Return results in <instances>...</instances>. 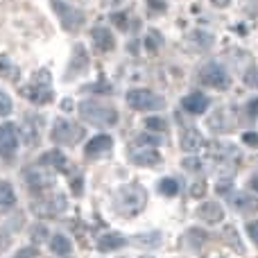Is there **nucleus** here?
<instances>
[{
  "label": "nucleus",
  "mask_w": 258,
  "mask_h": 258,
  "mask_svg": "<svg viewBox=\"0 0 258 258\" xmlns=\"http://www.w3.org/2000/svg\"><path fill=\"white\" fill-rule=\"evenodd\" d=\"M156 188H159V192L161 195H165V197H174L179 192V183H177V179H172V177L161 179Z\"/></svg>",
  "instance_id": "nucleus-26"
},
{
  "label": "nucleus",
  "mask_w": 258,
  "mask_h": 258,
  "mask_svg": "<svg viewBox=\"0 0 258 258\" xmlns=\"http://www.w3.org/2000/svg\"><path fill=\"white\" fill-rule=\"evenodd\" d=\"M222 236H224V240H227L229 245H231V242H233V247H236V251H238V254H242V251H245V249H242V242H240V238H238V233H236V229H233V227H227V229H224V233H222Z\"/></svg>",
  "instance_id": "nucleus-27"
},
{
  "label": "nucleus",
  "mask_w": 258,
  "mask_h": 258,
  "mask_svg": "<svg viewBox=\"0 0 258 258\" xmlns=\"http://www.w3.org/2000/svg\"><path fill=\"white\" fill-rule=\"evenodd\" d=\"M251 188H254V190L258 192V174H256V177H254V179H251Z\"/></svg>",
  "instance_id": "nucleus-49"
},
{
  "label": "nucleus",
  "mask_w": 258,
  "mask_h": 258,
  "mask_svg": "<svg viewBox=\"0 0 258 258\" xmlns=\"http://www.w3.org/2000/svg\"><path fill=\"white\" fill-rule=\"evenodd\" d=\"M63 109H66V111H71V109H73V102H71V100H66V102H63Z\"/></svg>",
  "instance_id": "nucleus-50"
},
{
  "label": "nucleus",
  "mask_w": 258,
  "mask_h": 258,
  "mask_svg": "<svg viewBox=\"0 0 258 258\" xmlns=\"http://www.w3.org/2000/svg\"><path fill=\"white\" fill-rule=\"evenodd\" d=\"M229 204L238 213H258V197L249 195V192H233V195H229Z\"/></svg>",
  "instance_id": "nucleus-11"
},
{
  "label": "nucleus",
  "mask_w": 258,
  "mask_h": 258,
  "mask_svg": "<svg viewBox=\"0 0 258 258\" xmlns=\"http://www.w3.org/2000/svg\"><path fill=\"white\" fill-rule=\"evenodd\" d=\"M82 136H84V129L75 125V122L66 120V118H59L52 127V141L61 143V145H75Z\"/></svg>",
  "instance_id": "nucleus-7"
},
{
  "label": "nucleus",
  "mask_w": 258,
  "mask_h": 258,
  "mask_svg": "<svg viewBox=\"0 0 258 258\" xmlns=\"http://www.w3.org/2000/svg\"><path fill=\"white\" fill-rule=\"evenodd\" d=\"M86 66H89V54H86V50L82 48V45H75V48H73L71 68H68L66 77H75L77 73H82V71H84Z\"/></svg>",
  "instance_id": "nucleus-18"
},
{
  "label": "nucleus",
  "mask_w": 258,
  "mask_h": 258,
  "mask_svg": "<svg viewBox=\"0 0 258 258\" xmlns=\"http://www.w3.org/2000/svg\"><path fill=\"white\" fill-rule=\"evenodd\" d=\"M18 150V129L14 122H5L0 125V156L3 159H12Z\"/></svg>",
  "instance_id": "nucleus-9"
},
{
  "label": "nucleus",
  "mask_w": 258,
  "mask_h": 258,
  "mask_svg": "<svg viewBox=\"0 0 258 258\" xmlns=\"http://www.w3.org/2000/svg\"><path fill=\"white\" fill-rule=\"evenodd\" d=\"M204 192H206V181H202V179L190 186V195L192 197H204Z\"/></svg>",
  "instance_id": "nucleus-35"
},
{
  "label": "nucleus",
  "mask_w": 258,
  "mask_h": 258,
  "mask_svg": "<svg viewBox=\"0 0 258 258\" xmlns=\"http://www.w3.org/2000/svg\"><path fill=\"white\" fill-rule=\"evenodd\" d=\"M111 21L118 23V27H120V30H127V18H125V14H113Z\"/></svg>",
  "instance_id": "nucleus-44"
},
{
  "label": "nucleus",
  "mask_w": 258,
  "mask_h": 258,
  "mask_svg": "<svg viewBox=\"0 0 258 258\" xmlns=\"http://www.w3.org/2000/svg\"><path fill=\"white\" fill-rule=\"evenodd\" d=\"M91 36H93V41H95V48L102 50V52H109V50H113V45H116V39H113L111 30H109V27H104V25L93 27Z\"/></svg>",
  "instance_id": "nucleus-16"
},
{
  "label": "nucleus",
  "mask_w": 258,
  "mask_h": 258,
  "mask_svg": "<svg viewBox=\"0 0 258 258\" xmlns=\"http://www.w3.org/2000/svg\"><path fill=\"white\" fill-rule=\"evenodd\" d=\"M30 238H32V242H43L45 238H48V227L45 224H34L32 227V231H30Z\"/></svg>",
  "instance_id": "nucleus-29"
},
{
  "label": "nucleus",
  "mask_w": 258,
  "mask_h": 258,
  "mask_svg": "<svg viewBox=\"0 0 258 258\" xmlns=\"http://www.w3.org/2000/svg\"><path fill=\"white\" fill-rule=\"evenodd\" d=\"M16 204V192L9 181H0V213H7Z\"/></svg>",
  "instance_id": "nucleus-19"
},
{
  "label": "nucleus",
  "mask_w": 258,
  "mask_h": 258,
  "mask_svg": "<svg viewBox=\"0 0 258 258\" xmlns=\"http://www.w3.org/2000/svg\"><path fill=\"white\" fill-rule=\"evenodd\" d=\"M23 179H25L27 188L34 192H43L45 188L54 186V174L50 172L45 165H34V168H27L23 172Z\"/></svg>",
  "instance_id": "nucleus-6"
},
{
  "label": "nucleus",
  "mask_w": 258,
  "mask_h": 258,
  "mask_svg": "<svg viewBox=\"0 0 258 258\" xmlns=\"http://www.w3.org/2000/svg\"><path fill=\"white\" fill-rule=\"evenodd\" d=\"M127 245V238L118 231H109L104 236L98 238V251L102 254H109V251H116V249H122Z\"/></svg>",
  "instance_id": "nucleus-12"
},
{
  "label": "nucleus",
  "mask_w": 258,
  "mask_h": 258,
  "mask_svg": "<svg viewBox=\"0 0 258 258\" xmlns=\"http://www.w3.org/2000/svg\"><path fill=\"white\" fill-rule=\"evenodd\" d=\"M197 215L209 224H218L224 220V209L218 202H206V204H202L200 209H197Z\"/></svg>",
  "instance_id": "nucleus-14"
},
{
  "label": "nucleus",
  "mask_w": 258,
  "mask_h": 258,
  "mask_svg": "<svg viewBox=\"0 0 258 258\" xmlns=\"http://www.w3.org/2000/svg\"><path fill=\"white\" fill-rule=\"evenodd\" d=\"M36 254H39V249H34V247H23L16 254V258H34Z\"/></svg>",
  "instance_id": "nucleus-40"
},
{
  "label": "nucleus",
  "mask_w": 258,
  "mask_h": 258,
  "mask_svg": "<svg viewBox=\"0 0 258 258\" xmlns=\"http://www.w3.org/2000/svg\"><path fill=\"white\" fill-rule=\"evenodd\" d=\"M41 165H45V168H57V170H61V168H66V156L61 154L59 150H50V152H45L43 156H41Z\"/></svg>",
  "instance_id": "nucleus-25"
},
{
  "label": "nucleus",
  "mask_w": 258,
  "mask_h": 258,
  "mask_svg": "<svg viewBox=\"0 0 258 258\" xmlns=\"http://www.w3.org/2000/svg\"><path fill=\"white\" fill-rule=\"evenodd\" d=\"M242 9L251 16H258V0H242Z\"/></svg>",
  "instance_id": "nucleus-36"
},
{
  "label": "nucleus",
  "mask_w": 258,
  "mask_h": 258,
  "mask_svg": "<svg viewBox=\"0 0 258 258\" xmlns=\"http://www.w3.org/2000/svg\"><path fill=\"white\" fill-rule=\"evenodd\" d=\"M183 168L186 170H190V172H195V170H200L202 168V163H200V159H183Z\"/></svg>",
  "instance_id": "nucleus-39"
},
{
  "label": "nucleus",
  "mask_w": 258,
  "mask_h": 258,
  "mask_svg": "<svg viewBox=\"0 0 258 258\" xmlns=\"http://www.w3.org/2000/svg\"><path fill=\"white\" fill-rule=\"evenodd\" d=\"M127 104L136 111H159L165 107V100L147 89H134L127 93Z\"/></svg>",
  "instance_id": "nucleus-4"
},
{
  "label": "nucleus",
  "mask_w": 258,
  "mask_h": 258,
  "mask_svg": "<svg viewBox=\"0 0 258 258\" xmlns=\"http://www.w3.org/2000/svg\"><path fill=\"white\" fill-rule=\"evenodd\" d=\"M73 192H75V195H80V192H82V177L73 181Z\"/></svg>",
  "instance_id": "nucleus-46"
},
{
  "label": "nucleus",
  "mask_w": 258,
  "mask_h": 258,
  "mask_svg": "<svg viewBox=\"0 0 258 258\" xmlns=\"http://www.w3.org/2000/svg\"><path fill=\"white\" fill-rule=\"evenodd\" d=\"M50 5H52L54 14L59 16V21H61V25L66 32H77L82 25H84V12L61 3V0H50Z\"/></svg>",
  "instance_id": "nucleus-5"
},
{
  "label": "nucleus",
  "mask_w": 258,
  "mask_h": 258,
  "mask_svg": "<svg viewBox=\"0 0 258 258\" xmlns=\"http://www.w3.org/2000/svg\"><path fill=\"white\" fill-rule=\"evenodd\" d=\"M247 231H249V238H251V240H254L256 245H258V220H256V222H249V224H247Z\"/></svg>",
  "instance_id": "nucleus-43"
},
{
  "label": "nucleus",
  "mask_w": 258,
  "mask_h": 258,
  "mask_svg": "<svg viewBox=\"0 0 258 258\" xmlns=\"http://www.w3.org/2000/svg\"><path fill=\"white\" fill-rule=\"evenodd\" d=\"M245 82H247V86H254V89H258V68H251V71H247Z\"/></svg>",
  "instance_id": "nucleus-37"
},
{
  "label": "nucleus",
  "mask_w": 258,
  "mask_h": 258,
  "mask_svg": "<svg viewBox=\"0 0 258 258\" xmlns=\"http://www.w3.org/2000/svg\"><path fill=\"white\" fill-rule=\"evenodd\" d=\"M0 77H18V71H16V66H14L9 59H5V57H0Z\"/></svg>",
  "instance_id": "nucleus-28"
},
{
  "label": "nucleus",
  "mask_w": 258,
  "mask_h": 258,
  "mask_svg": "<svg viewBox=\"0 0 258 258\" xmlns=\"http://www.w3.org/2000/svg\"><path fill=\"white\" fill-rule=\"evenodd\" d=\"M159 45H161V34H159V32H150V34H147V50H152V52H154Z\"/></svg>",
  "instance_id": "nucleus-33"
},
{
  "label": "nucleus",
  "mask_w": 258,
  "mask_h": 258,
  "mask_svg": "<svg viewBox=\"0 0 258 258\" xmlns=\"http://www.w3.org/2000/svg\"><path fill=\"white\" fill-rule=\"evenodd\" d=\"M41 118L30 113V116L23 120V141L25 145H36L39 143V132H41Z\"/></svg>",
  "instance_id": "nucleus-15"
},
{
  "label": "nucleus",
  "mask_w": 258,
  "mask_h": 258,
  "mask_svg": "<svg viewBox=\"0 0 258 258\" xmlns=\"http://www.w3.org/2000/svg\"><path fill=\"white\" fill-rule=\"evenodd\" d=\"M247 113H249L251 118H258V98H254V100H249V102H247Z\"/></svg>",
  "instance_id": "nucleus-41"
},
{
  "label": "nucleus",
  "mask_w": 258,
  "mask_h": 258,
  "mask_svg": "<svg viewBox=\"0 0 258 258\" xmlns=\"http://www.w3.org/2000/svg\"><path fill=\"white\" fill-rule=\"evenodd\" d=\"M242 141H245V145H249V147H258V132L242 134Z\"/></svg>",
  "instance_id": "nucleus-38"
},
{
  "label": "nucleus",
  "mask_w": 258,
  "mask_h": 258,
  "mask_svg": "<svg viewBox=\"0 0 258 258\" xmlns=\"http://www.w3.org/2000/svg\"><path fill=\"white\" fill-rule=\"evenodd\" d=\"M147 7H150V14H163L165 12L163 0H147Z\"/></svg>",
  "instance_id": "nucleus-34"
},
{
  "label": "nucleus",
  "mask_w": 258,
  "mask_h": 258,
  "mask_svg": "<svg viewBox=\"0 0 258 258\" xmlns=\"http://www.w3.org/2000/svg\"><path fill=\"white\" fill-rule=\"evenodd\" d=\"M12 109H14L12 98H9L7 93H3V91H0V118H3V116H9V113H12Z\"/></svg>",
  "instance_id": "nucleus-31"
},
{
  "label": "nucleus",
  "mask_w": 258,
  "mask_h": 258,
  "mask_svg": "<svg viewBox=\"0 0 258 258\" xmlns=\"http://www.w3.org/2000/svg\"><path fill=\"white\" fill-rule=\"evenodd\" d=\"M159 138L156 136H138V145H159Z\"/></svg>",
  "instance_id": "nucleus-42"
},
{
  "label": "nucleus",
  "mask_w": 258,
  "mask_h": 258,
  "mask_svg": "<svg viewBox=\"0 0 258 258\" xmlns=\"http://www.w3.org/2000/svg\"><path fill=\"white\" fill-rule=\"evenodd\" d=\"M145 202H147L145 190L141 186H136V183H132V186H125L116 192L113 204H116V211L120 215H136L145 206Z\"/></svg>",
  "instance_id": "nucleus-3"
},
{
  "label": "nucleus",
  "mask_w": 258,
  "mask_h": 258,
  "mask_svg": "<svg viewBox=\"0 0 258 258\" xmlns=\"http://www.w3.org/2000/svg\"><path fill=\"white\" fill-rule=\"evenodd\" d=\"M183 109H186L188 113H195V116H200V113H204L206 109H209V98H206L204 93H190L186 95V98L181 100Z\"/></svg>",
  "instance_id": "nucleus-17"
},
{
  "label": "nucleus",
  "mask_w": 258,
  "mask_h": 258,
  "mask_svg": "<svg viewBox=\"0 0 258 258\" xmlns=\"http://www.w3.org/2000/svg\"><path fill=\"white\" fill-rule=\"evenodd\" d=\"M134 245L143 247V249H152V247H156L161 242V233L159 231H147V233H138V236L132 238Z\"/></svg>",
  "instance_id": "nucleus-24"
},
{
  "label": "nucleus",
  "mask_w": 258,
  "mask_h": 258,
  "mask_svg": "<svg viewBox=\"0 0 258 258\" xmlns=\"http://www.w3.org/2000/svg\"><path fill=\"white\" fill-rule=\"evenodd\" d=\"M73 249L71 240H68V236H63V233H54L52 238H50V251L57 256H68Z\"/></svg>",
  "instance_id": "nucleus-23"
},
{
  "label": "nucleus",
  "mask_w": 258,
  "mask_h": 258,
  "mask_svg": "<svg viewBox=\"0 0 258 258\" xmlns=\"http://www.w3.org/2000/svg\"><path fill=\"white\" fill-rule=\"evenodd\" d=\"M202 145H204V138H202V134L197 132V129H186V132L181 134V150L183 152H197Z\"/></svg>",
  "instance_id": "nucleus-20"
},
{
  "label": "nucleus",
  "mask_w": 258,
  "mask_h": 258,
  "mask_svg": "<svg viewBox=\"0 0 258 258\" xmlns=\"http://www.w3.org/2000/svg\"><path fill=\"white\" fill-rule=\"evenodd\" d=\"M211 3H213L215 7H227V5H229V0H211Z\"/></svg>",
  "instance_id": "nucleus-48"
},
{
  "label": "nucleus",
  "mask_w": 258,
  "mask_h": 258,
  "mask_svg": "<svg viewBox=\"0 0 258 258\" xmlns=\"http://www.w3.org/2000/svg\"><path fill=\"white\" fill-rule=\"evenodd\" d=\"M161 161L159 152L152 150V147H147V150H138L132 154V163L136 165H145V168H150V165H156Z\"/></svg>",
  "instance_id": "nucleus-22"
},
{
  "label": "nucleus",
  "mask_w": 258,
  "mask_h": 258,
  "mask_svg": "<svg viewBox=\"0 0 258 258\" xmlns=\"http://www.w3.org/2000/svg\"><path fill=\"white\" fill-rule=\"evenodd\" d=\"M186 240L192 242V245H195V249H197V247H200L202 242L206 240V236L200 231V229H190V231H188V236H186Z\"/></svg>",
  "instance_id": "nucleus-32"
},
{
  "label": "nucleus",
  "mask_w": 258,
  "mask_h": 258,
  "mask_svg": "<svg viewBox=\"0 0 258 258\" xmlns=\"http://www.w3.org/2000/svg\"><path fill=\"white\" fill-rule=\"evenodd\" d=\"M77 109H80V116L95 127H113L118 122L116 109L109 107V104L98 102V100H84V102H80Z\"/></svg>",
  "instance_id": "nucleus-1"
},
{
  "label": "nucleus",
  "mask_w": 258,
  "mask_h": 258,
  "mask_svg": "<svg viewBox=\"0 0 258 258\" xmlns=\"http://www.w3.org/2000/svg\"><path fill=\"white\" fill-rule=\"evenodd\" d=\"M145 127L150 129V132H165V129H168V122L163 120V118H147L145 120Z\"/></svg>",
  "instance_id": "nucleus-30"
},
{
  "label": "nucleus",
  "mask_w": 258,
  "mask_h": 258,
  "mask_svg": "<svg viewBox=\"0 0 258 258\" xmlns=\"http://www.w3.org/2000/svg\"><path fill=\"white\" fill-rule=\"evenodd\" d=\"M229 186H231L229 181H220V183H218V192H222V195H224V192L229 190Z\"/></svg>",
  "instance_id": "nucleus-47"
},
{
  "label": "nucleus",
  "mask_w": 258,
  "mask_h": 258,
  "mask_svg": "<svg viewBox=\"0 0 258 258\" xmlns=\"http://www.w3.org/2000/svg\"><path fill=\"white\" fill-rule=\"evenodd\" d=\"M200 80H202V84L211 86V89H218V91L229 89V84H231V80H229L227 71H224L220 63H213V61L206 63V66L202 68Z\"/></svg>",
  "instance_id": "nucleus-8"
},
{
  "label": "nucleus",
  "mask_w": 258,
  "mask_h": 258,
  "mask_svg": "<svg viewBox=\"0 0 258 258\" xmlns=\"http://www.w3.org/2000/svg\"><path fill=\"white\" fill-rule=\"evenodd\" d=\"M32 211H41L39 215H59L61 211H66V197L63 195H54L52 200H45V202H36L32 204Z\"/></svg>",
  "instance_id": "nucleus-13"
},
{
  "label": "nucleus",
  "mask_w": 258,
  "mask_h": 258,
  "mask_svg": "<svg viewBox=\"0 0 258 258\" xmlns=\"http://www.w3.org/2000/svg\"><path fill=\"white\" fill-rule=\"evenodd\" d=\"M113 147V138L107 136V134H100V136H93L84 147L86 159H98V156L107 154L109 150Z\"/></svg>",
  "instance_id": "nucleus-10"
},
{
  "label": "nucleus",
  "mask_w": 258,
  "mask_h": 258,
  "mask_svg": "<svg viewBox=\"0 0 258 258\" xmlns=\"http://www.w3.org/2000/svg\"><path fill=\"white\" fill-rule=\"evenodd\" d=\"M21 93L34 104L52 102L54 93H52V84H50V73L48 71H36L34 75H32V80L21 89Z\"/></svg>",
  "instance_id": "nucleus-2"
},
{
  "label": "nucleus",
  "mask_w": 258,
  "mask_h": 258,
  "mask_svg": "<svg viewBox=\"0 0 258 258\" xmlns=\"http://www.w3.org/2000/svg\"><path fill=\"white\" fill-rule=\"evenodd\" d=\"M229 116V109H220L213 118L209 120V125L213 132H229V129L236 127V120L233 118H227Z\"/></svg>",
  "instance_id": "nucleus-21"
},
{
  "label": "nucleus",
  "mask_w": 258,
  "mask_h": 258,
  "mask_svg": "<svg viewBox=\"0 0 258 258\" xmlns=\"http://www.w3.org/2000/svg\"><path fill=\"white\" fill-rule=\"evenodd\" d=\"M192 39H197V41H202V48H209V43H211V36L209 34H202V32H195V34H192Z\"/></svg>",
  "instance_id": "nucleus-45"
}]
</instances>
